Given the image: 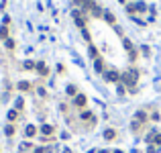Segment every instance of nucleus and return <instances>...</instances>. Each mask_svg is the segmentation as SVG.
I'll use <instances>...</instances> for the list:
<instances>
[{
  "label": "nucleus",
  "mask_w": 161,
  "mask_h": 153,
  "mask_svg": "<svg viewBox=\"0 0 161 153\" xmlns=\"http://www.w3.org/2000/svg\"><path fill=\"white\" fill-rule=\"evenodd\" d=\"M137 118L139 120H145V112H137Z\"/></svg>",
  "instance_id": "nucleus-14"
},
{
  "label": "nucleus",
  "mask_w": 161,
  "mask_h": 153,
  "mask_svg": "<svg viewBox=\"0 0 161 153\" xmlns=\"http://www.w3.org/2000/svg\"><path fill=\"white\" fill-rule=\"evenodd\" d=\"M114 137H116V133H114L112 129H106V131H104V139L110 141V139H114Z\"/></svg>",
  "instance_id": "nucleus-2"
},
{
  "label": "nucleus",
  "mask_w": 161,
  "mask_h": 153,
  "mask_svg": "<svg viewBox=\"0 0 161 153\" xmlns=\"http://www.w3.org/2000/svg\"><path fill=\"white\" fill-rule=\"evenodd\" d=\"M106 80H108V82H116V80H118V74H116V72H108V74H106Z\"/></svg>",
  "instance_id": "nucleus-3"
},
{
  "label": "nucleus",
  "mask_w": 161,
  "mask_h": 153,
  "mask_svg": "<svg viewBox=\"0 0 161 153\" xmlns=\"http://www.w3.org/2000/svg\"><path fill=\"white\" fill-rule=\"evenodd\" d=\"M25 68H27V70H31V68H35V63H33V61H27V63H25Z\"/></svg>",
  "instance_id": "nucleus-13"
},
{
  "label": "nucleus",
  "mask_w": 161,
  "mask_h": 153,
  "mask_svg": "<svg viewBox=\"0 0 161 153\" xmlns=\"http://www.w3.org/2000/svg\"><path fill=\"white\" fill-rule=\"evenodd\" d=\"M29 86H31L29 82H21V84H18V88H21V90H29Z\"/></svg>",
  "instance_id": "nucleus-7"
},
{
  "label": "nucleus",
  "mask_w": 161,
  "mask_h": 153,
  "mask_svg": "<svg viewBox=\"0 0 161 153\" xmlns=\"http://www.w3.org/2000/svg\"><path fill=\"white\" fill-rule=\"evenodd\" d=\"M16 115H18L16 110H10V112H8V120H14V118H16Z\"/></svg>",
  "instance_id": "nucleus-8"
},
{
  "label": "nucleus",
  "mask_w": 161,
  "mask_h": 153,
  "mask_svg": "<svg viewBox=\"0 0 161 153\" xmlns=\"http://www.w3.org/2000/svg\"><path fill=\"white\" fill-rule=\"evenodd\" d=\"M67 94L74 96V94H76V88H74V86H67Z\"/></svg>",
  "instance_id": "nucleus-11"
},
{
  "label": "nucleus",
  "mask_w": 161,
  "mask_h": 153,
  "mask_svg": "<svg viewBox=\"0 0 161 153\" xmlns=\"http://www.w3.org/2000/svg\"><path fill=\"white\" fill-rule=\"evenodd\" d=\"M155 143H157V145H161V135H157V137H155Z\"/></svg>",
  "instance_id": "nucleus-15"
},
{
  "label": "nucleus",
  "mask_w": 161,
  "mask_h": 153,
  "mask_svg": "<svg viewBox=\"0 0 161 153\" xmlns=\"http://www.w3.org/2000/svg\"><path fill=\"white\" fill-rule=\"evenodd\" d=\"M104 16H106V21H108V23H114V16H112V14H110V12H106V14H104Z\"/></svg>",
  "instance_id": "nucleus-10"
},
{
  "label": "nucleus",
  "mask_w": 161,
  "mask_h": 153,
  "mask_svg": "<svg viewBox=\"0 0 161 153\" xmlns=\"http://www.w3.org/2000/svg\"><path fill=\"white\" fill-rule=\"evenodd\" d=\"M102 68H104L102 65V59H96V72H102Z\"/></svg>",
  "instance_id": "nucleus-6"
},
{
  "label": "nucleus",
  "mask_w": 161,
  "mask_h": 153,
  "mask_svg": "<svg viewBox=\"0 0 161 153\" xmlns=\"http://www.w3.org/2000/svg\"><path fill=\"white\" fill-rule=\"evenodd\" d=\"M6 35H8V31H6V27H2V29H0V37H6Z\"/></svg>",
  "instance_id": "nucleus-12"
},
{
  "label": "nucleus",
  "mask_w": 161,
  "mask_h": 153,
  "mask_svg": "<svg viewBox=\"0 0 161 153\" xmlns=\"http://www.w3.org/2000/svg\"><path fill=\"white\" fill-rule=\"evenodd\" d=\"M135 8H137V10H141V12H143V10H145V8H147V6H145V4H143V2H139V4H137V6H135Z\"/></svg>",
  "instance_id": "nucleus-9"
},
{
  "label": "nucleus",
  "mask_w": 161,
  "mask_h": 153,
  "mask_svg": "<svg viewBox=\"0 0 161 153\" xmlns=\"http://www.w3.org/2000/svg\"><path fill=\"white\" fill-rule=\"evenodd\" d=\"M114 153H122V151H114Z\"/></svg>",
  "instance_id": "nucleus-16"
},
{
  "label": "nucleus",
  "mask_w": 161,
  "mask_h": 153,
  "mask_svg": "<svg viewBox=\"0 0 161 153\" xmlns=\"http://www.w3.org/2000/svg\"><path fill=\"white\" fill-rule=\"evenodd\" d=\"M76 104H78V106H84V104H86V96H78V98H76Z\"/></svg>",
  "instance_id": "nucleus-4"
},
{
  "label": "nucleus",
  "mask_w": 161,
  "mask_h": 153,
  "mask_svg": "<svg viewBox=\"0 0 161 153\" xmlns=\"http://www.w3.org/2000/svg\"><path fill=\"white\" fill-rule=\"evenodd\" d=\"M25 133H27V137H35V133H37V129H35L33 125H29V127L25 129Z\"/></svg>",
  "instance_id": "nucleus-1"
},
{
  "label": "nucleus",
  "mask_w": 161,
  "mask_h": 153,
  "mask_svg": "<svg viewBox=\"0 0 161 153\" xmlns=\"http://www.w3.org/2000/svg\"><path fill=\"white\" fill-rule=\"evenodd\" d=\"M41 131H43L45 135H49V133H53V127H51V125H43V129H41Z\"/></svg>",
  "instance_id": "nucleus-5"
}]
</instances>
